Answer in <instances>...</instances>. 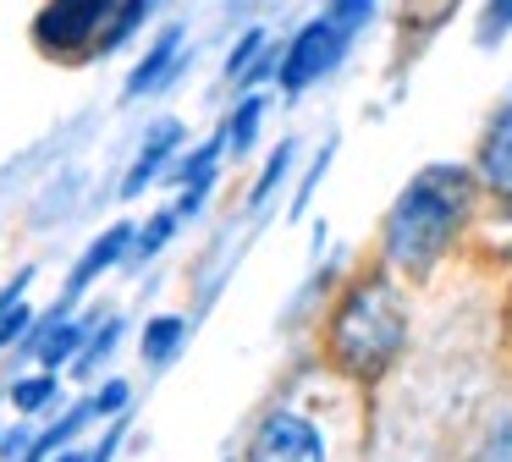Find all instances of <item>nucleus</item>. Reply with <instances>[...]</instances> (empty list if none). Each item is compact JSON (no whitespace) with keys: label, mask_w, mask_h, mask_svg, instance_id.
I'll list each match as a JSON object with an SVG mask.
<instances>
[{"label":"nucleus","mask_w":512,"mask_h":462,"mask_svg":"<svg viewBox=\"0 0 512 462\" xmlns=\"http://www.w3.org/2000/svg\"><path fill=\"white\" fill-rule=\"evenodd\" d=\"M369 11H375V0H336L331 17L342 22L347 33H353V28H364V22H369Z\"/></svg>","instance_id":"2eb2a0df"},{"label":"nucleus","mask_w":512,"mask_h":462,"mask_svg":"<svg viewBox=\"0 0 512 462\" xmlns=\"http://www.w3.org/2000/svg\"><path fill=\"white\" fill-rule=\"evenodd\" d=\"M474 182L457 165H430L408 182V193L397 198V209L386 215V253L402 270H430L446 253V242L457 237L468 215Z\"/></svg>","instance_id":"f257e3e1"},{"label":"nucleus","mask_w":512,"mask_h":462,"mask_svg":"<svg viewBox=\"0 0 512 462\" xmlns=\"http://www.w3.org/2000/svg\"><path fill=\"white\" fill-rule=\"evenodd\" d=\"M111 446H116V435H111V440H105V446H100V451H94V457H78V451H67V457H56V462H105V451H111Z\"/></svg>","instance_id":"aec40b11"},{"label":"nucleus","mask_w":512,"mask_h":462,"mask_svg":"<svg viewBox=\"0 0 512 462\" xmlns=\"http://www.w3.org/2000/svg\"><path fill=\"white\" fill-rule=\"evenodd\" d=\"M259 116H265V99H243V110H237V121H232V143H237V149H248V143H254Z\"/></svg>","instance_id":"f8f14e48"},{"label":"nucleus","mask_w":512,"mask_h":462,"mask_svg":"<svg viewBox=\"0 0 512 462\" xmlns=\"http://www.w3.org/2000/svg\"><path fill=\"white\" fill-rule=\"evenodd\" d=\"M512 28V0H490V33Z\"/></svg>","instance_id":"a211bd4d"},{"label":"nucleus","mask_w":512,"mask_h":462,"mask_svg":"<svg viewBox=\"0 0 512 462\" xmlns=\"http://www.w3.org/2000/svg\"><path fill=\"white\" fill-rule=\"evenodd\" d=\"M177 347H182V319H155V325L144 330V358L149 363H166Z\"/></svg>","instance_id":"9d476101"},{"label":"nucleus","mask_w":512,"mask_h":462,"mask_svg":"<svg viewBox=\"0 0 512 462\" xmlns=\"http://www.w3.org/2000/svg\"><path fill=\"white\" fill-rule=\"evenodd\" d=\"M111 11H122V0H50L34 22V39L50 55H72L100 33V22H111Z\"/></svg>","instance_id":"7ed1b4c3"},{"label":"nucleus","mask_w":512,"mask_h":462,"mask_svg":"<svg viewBox=\"0 0 512 462\" xmlns=\"http://www.w3.org/2000/svg\"><path fill=\"white\" fill-rule=\"evenodd\" d=\"M347 39H353V33H347L342 22H336L331 11H325L320 22H309V28H303L298 39H292L287 61H281V83H287L292 94H298V88H309V83H320V77L347 55Z\"/></svg>","instance_id":"20e7f679"},{"label":"nucleus","mask_w":512,"mask_h":462,"mask_svg":"<svg viewBox=\"0 0 512 462\" xmlns=\"http://www.w3.org/2000/svg\"><path fill=\"white\" fill-rule=\"evenodd\" d=\"M402 303L386 281H364L331 319V358L336 369H347L353 380H380L386 363L402 352Z\"/></svg>","instance_id":"f03ea898"},{"label":"nucleus","mask_w":512,"mask_h":462,"mask_svg":"<svg viewBox=\"0 0 512 462\" xmlns=\"http://www.w3.org/2000/svg\"><path fill=\"white\" fill-rule=\"evenodd\" d=\"M479 171H485V182L496 187V193L512 198V99L501 105V116L490 121L485 149H479Z\"/></svg>","instance_id":"423d86ee"},{"label":"nucleus","mask_w":512,"mask_h":462,"mask_svg":"<svg viewBox=\"0 0 512 462\" xmlns=\"http://www.w3.org/2000/svg\"><path fill=\"white\" fill-rule=\"evenodd\" d=\"M259 44H265V33H248V39L237 44V55H232V77H248V61H254Z\"/></svg>","instance_id":"f3484780"},{"label":"nucleus","mask_w":512,"mask_h":462,"mask_svg":"<svg viewBox=\"0 0 512 462\" xmlns=\"http://www.w3.org/2000/svg\"><path fill=\"white\" fill-rule=\"evenodd\" d=\"M50 396H56V380H23V385L12 391V402L23 407V413H34V407L50 402Z\"/></svg>","instance_id":"ddd939ff"},{"label":"nucleus","mask_w":512,"mask_h":462,"mask_svg":"<svg viewBox=\"0 0 512 462\" xmlns=\"http://www.w3.org/2000/svg\"><path fill=\"white\" fill-rule=\"evenodd\" d=\"M248 462H325L320 429L309 424L303 413H270L254 435V451Z\"/></svg>","instance_id":"39448f33"},{"label":"nucleus","mask_w":512,"mask_h":462,"mask_svg":"<svg viewBox=\"0 0 512 462\" xmlns=\"http://www.w3.org/2000/svg\"><path fill=\"white\" fill-rule=\"evenodd\" d=\"M133 237H138L133 226H111V231H105V237L89 248V259H83L78 270H72V281H67V297H78L83 286H89L94 275L105 270V264H116V259H122V253H127V242H133Z\"/></svg>","instance_id":"6e6552de"},{"label":"nucleus","mask_w":512,"mask_h":462,"mask_svg":"<svg viewBox=\"0 0 512 462\" xmlns=\"http://www.w3.org/2000/svg\"><path fill=\"white\" fill-rule=\"evenodd\" d=\"M490 462H512V424L496 435V446H490Z\"/></svg>","instance_id":"6ab92c4d"},{"label":"nucleus","mask_w":512,"mask_h":462,"mask_svg":"<svg viewBox=\"0 0 512 462\" xmlns=\"http://www.w3.org/2000/svg\"><path fill=\"white\" fill-rule=\"evenodd\" d=\"M177 44H182V33L171 28L166 39L155 44V50L144 55V66H138L133 77H127V94H149L155 83H166V72H171V61H177Z\"/></svg>","instance_id":"1a4fd4ad"},{"label":"nucleus","mask_w":512,"mask_h":462,"mask_svg":"<svg viewBox=\"0 0 512 462\" xmlns=\"http://www.w3.org/2000/svg\"><path fill=\"white\" fill-rule=\"evenodd\" d=\"M28 330V308H23V297H17L12 308H6V314H0V347H12L17 336H23Z\"/></svg>","instance_id":"dca6fc26"},{"label":"nucleus","mask_w":512,"mask_h":462,"mask_svg":"<svg viewBox=\"0 0 512 462\" xmlns=\"http://www.w3.org/2000/svg\"><path fill=\"white\" fill-rule=\"evenodd\" d=\"M171 226H177V215H171V209H166V215H155V220H149V231H144V237H133V242H138V259H149V253H155L160 242L171 237Z\"/></svg>","instance_id":"4468645a"},{"label":"nucleus","mask_w":512,"mask_h":462,"mask_svg":"<svg viewBox=\"0 0 512 462\" xmlns=\"http://www.w3.org/2000/svg\"><path fill=\"white\" fill-rule=\"evenodd\" d=\"M177 138H182V127H177V121H155V132H149L144 154H138V165L127 171V182H122V193H127V198H133V193H144V187L155 182V171L166 165V154L177 149Z\"/></svg>","instance_id":"0eeeda50"},{"label":"nucleus","mask_w":512,"mask_h":462,"mask_svg":"<svg viewBox=\"0 0 512 462\" xmlns=\"http://www.w3.org/2000/svg\"><path fill=\"white\" fill-rule=\"evenodd\" d=\"M78 341H83V325H56L45 341H39V363H61Z\"/></svg>","instance_id":"9b49d317"}]
</instances>
